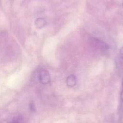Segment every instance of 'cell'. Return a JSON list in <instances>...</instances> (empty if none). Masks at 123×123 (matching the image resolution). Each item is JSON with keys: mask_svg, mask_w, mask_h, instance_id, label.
<instances>
[{"mask_svg": "<svg viewBox=\"0 0 123 123\" xmlns=\"http://www.w3.org/2000/svg\"><path fill=\"white\" fill-rule=\"evenodd\" d=\"M18 123V122H13V123Z\"/></svg>", "mask_w": 123, "mask_h": 123, "instance_id": "cell-9", "label": "cell"}, {"mask_svg": "<svg viewBox=\"0 0 123 123\" xmlns=\"http://www.w3.org/2000/svg\"><path fill=\"white\" fill-rule=\"evenodd\" d=\"M118 64L119 65V66L122 68V69L123 70V57H121V58H120L118 59Z\"/></svg>", "mask_w": 123, "mask_h": 123, "instance_id": "cell-7", "label": "cell"}, {"mask_svg": "<svg viewBox=\"0 0 123 123\" xmlns=\"http://www.w3.org/2000/svg\"><path fill=\"white\" fill-rule=\"evenodd\" d=\"M121 110L123 112V77L122 80V87L121 92Z\"/></svg>", "mask_w": 123, "mask_h": 123, "instance_id": "cell-5", "label": "cell"}, {"mask_svg": "<svg viewBox=\"0 0 123 123\" xmlns=\"http://www.w3.org/2000/svg\"><path fill=\"white\" fill-rule=\"evenodd\" d=\"M39 80L40 82L44 85L48 84L50 80L49 72L45 69H41L39 73Z\"/></svg>", "mask_w": 123, "mask_h": 123, "instance_id": "cell-1", "label": "cell"}, {"mask_svg": "<svg viewBox=\"0 0 123 123\" xmlns=\"http://www.w3.org/2000/svg\"></svg>", "mask_w": 123, "mask_h": 123, "instance_id": "cell-10", "label": "cell"}, {"mask_svg": "<svg viewBox=\"0 0 123 123\" xmlns=\"http://www.w3.org/2000/svg\"><path fill=\"white\" fill-rule=\"evenodd\" d=\"M91 40L93 44L97 48L104 50H106L109 49V47L108 45L102 40L97 38H93Z\"/></svg>", "mask_w": 123, "mask_h": 123, "instance_id": "cell-2", "label": "cell"}, {"mask_svg": "<svg viewBox=\"0 0 123 123\" xmlns=\"http://www.w3.org/2000/svg\"><path fill=\"white\" fill-rule=\"evenodd\" d=\"M29 107L30 111H35V106L34 103L33 102H30L29 105Z\"/></svg>", "mask_w": 123, "mask_h": 123, "instance_id": "cell-6", "label": "cell"}, {"mask_svg": "<svg viewBox=\"0 0 123 123\" xmlns=\"http://www.w3.org/2000/svg\"><path fill=\"white\" fill-rule=\"evenodd\" d=\"M77 79L75 75L73 74L68 76L66 79V85L69 87H72L74 86L76 83Z\"/></svg>", "mask_w": 123, "mask_h": 123, "instance_id": "cell-3", "label": "cell"}, {"mask_svg": "<svg viewBox=\"0 0 123 123\" xmlns=\"http://www.w3.org/2000/svg\"><path fill=\"white\" fill-rule=\"evenodd\" d=\"M120 54L122 56V57H123V47L120 49Z\"/></svg>", "mask_w": 123, "mask_h": 123, "instance_id": "cell-8", "label": "cell"}, {"mask_svg": "<svg viewBox=\"0 0 123 123\" xmlns=\"http://www.w3.org/2000/svg\"><path fill=\"white\" fill-rule=\"evenodd\" d=\"M46 20L43 18H37L35 21V25L38 29H42L46 25Z\"/></svg>", "mask_w": 123, "mask_h": 123, "instance_id": "cell-4", "label": "cell"}]
</instances>
